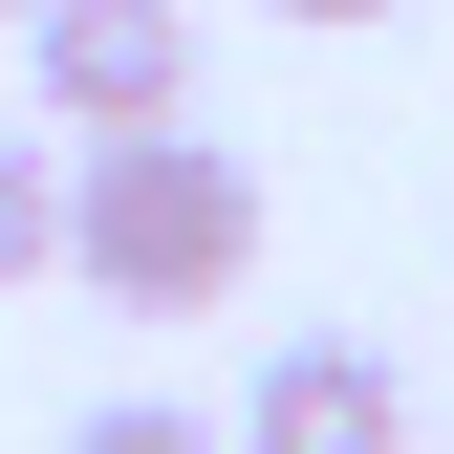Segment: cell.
<instances>
[{
    "label": "cell",
    "instance_id": "cell-1",
    "mask_svg": "<svg viewBox=\"0 0 454 454\" xmlns=\"http://www.w3.org/2000/svg\"><path fill=\"white\" fill-rule=\"evenodd\" d=\"M66 281L130 325H216L260 281V152H216L195 108L152 130H66Z\"/></svg>",
    "mask_w": 454,
    "mask_h": 454
},
{
    "label": "cell",
    "instance_id": "cell-2",
    "mask_svg": "<svg viewBox=\"0 0 454 454\" xmlns=\"http://www.w3.org/2000/svg\"><path fill=\"white\" fill-rule=\"evenodd\" d=\"M22 108L43 130H152V108H195V0H22Z\"/></svg>",
    "mask_w": 454,
    "mask_h": 454
},
{
    "label": "cell",
    "instance_id": "cell-3",
    "mask_svg": "<svg viewBox=\"0 0 454 454\" xmlns=\"http://www.w3.org/2000/svg\"><path fill=\"white\" fill-rule=\"evenodd\" d=\"M239 454H411V368H389V347H347V325H303V347H260Z\"/></svg>",
    "mask_w": 454,
    "mask_h": 454
},
{
    "label": "cell",
    "instance_id": "cell-4",
    "mask_svg": "<svg viewBox=\"0 0 454 454\" xmlns=\"http://www.w3.org/2000/svg\"><path fill=\"white\" fill-rule=\"evenodd\" d=\"M43 260H66V130L0 108V281H43Z\"/></svg>",
    "mask_w": 454,
    "mask_h": 454
},
{
    "label": "cell",
    "instance_id": "cell-5",
    "mask_svg": "<svg viewBox=\"0 0 454 454\" xmlns=\"http://www.w3.org/2000/svg\"><path fill=\"white\" fill-rule=\"evenodd\" d=\"M66 454H239V433H216V411H174V389H108Z\"/></svg>",
    "mask_w": 454,
    "mask_h": 454
},
{
    "label": "cell",
    "instance_id": "cell-6",
    "mask_svg": "<svg viewBox=\"0 0 454 454\" xmlns=\"http://www.w3.org/2000/svg\"><path fill=\"white\" fill-rule=\"evenodd\" d=\"M281 22H389V0H281Z\"/></svg>",
    "mask_w": 454,
    "mask_h": 454
},
{
    "label": "cell",
    "instance_id": "cell-7",
    "mask_svg": "<svg viewBox=\"0 0 454 454\" xmlns=\"http://www.w3.org/2000/svg\"><path fill=\"white\" fill-rule=\"evenodd\" d=\"M0 22H22V0H0Z\"/></svg>",
    "mask_w": 454,
    "mask_h": 454
}]
</instances>
